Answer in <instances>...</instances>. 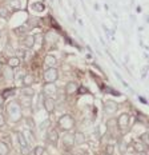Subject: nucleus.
<instances>
[{
	"instance_id": "nucleus-23",
	"label": "nucleus",
	"mask_w": 149,
	"mask_h": 155,
	"mask_svg": "<svg viewBox=\"0 0 149 155\" xmlns=\"http://www.w3.org/2000/svg\"><path fill=\"white\" fill-rule=\"evenodd\" d=\"M20 153L21 155H31V150L28 146H24V147H20Z\"/></svg>"
},
{
	"instance_id": "nucleus-19",
	"label": "nucleus",
	"mask_w": 149,
	"mask_h": 155,
	"mask_svg": "<svg viewBox=\"0 0 149 155\" xmlns=\"http://www.w3.org/2000/svg\"><path fill=\"white\" fill-rule=\"evenodd\" d=\"M9 154V146L5 142L0 140V155H8Z\"/></svg>"
},
{
	"instance_id": "nucleus-6",
	"label": "nucleus",
	"mask_w": 149,
	"mask_h": 155,
	"mask_svg": "<svg viewBox=\"0 0 149 155\" xmlns=\"http://www.w3.org/2000/svg\"><path fill=\"white\" fill-rule=\"evenodd\" d=\"M43 106H44V110L48 112V114L55 112V110H56V104H55V99L53 98L43 96Z\"/></svg>"
},
{
	"instance_id": "nucleus-32",
	"label": "nucleus",
	"mask_w": 149,
	"mask_h": 155,
	"mask_svg": "<svg viewBox=\"0 0 149 155\" xmlns=\"http://www.w3.org/2000/svg\"><path fill=\"white\" fill-rule=\"evenodd\" d=\"M141 155H147V154H145V153H142V154H141Z\"/></svg>"
},
{
	"instance_id": "nucleus-26",
	"label": "nucleus",
	"mask_w": 149,
	"mask_h": 155,
	"mask_svg": "<svg viewBox=\"0 0 149 155\" xmlns=\"http://www.w3.org/2000/svg\"><path fill=\"white\" fill-rule=\"evenodd\" d=\"M140 139L142 140V143L147 146V144H148V132H144V134H142L141 137H140Z\"/></svg>"
},
{
	"instance_id": "nucleus-24",
	"label": "nucleus",
	"mask_w": 149,
	"mask_h": 155,
	"mask_svg": "<svg viewBox=\"0 0 149 155\" xmlns=\"http://www.w3.org/2000/svg\"><path fill=\"white\" fill-rule=\"evenodd\" d=\"M16 56L20 58V59H24V58H25V50H21V48H20V50H17V51H16Z\"/></svg>"
},
{
	"instance_id": "nucleus-21",
	"label": "nucleus",
	"mask_w": 149,
	"mask_h": 155,
	"mask_svg": "<svg viewBox=\"0 0 149 155\" xmlns=\"http://www.w3.org/2000/svg\"><path fill=\"white\" fill-rule=\"evenodd\" d=\"M33 155H45V148L43 146H36L33 148Z\"/></svg>"
},
{
	"instance_id": "nucleus-27",
	"label": "nucleus",
	"mask_w": 149,
	"mask_h": 155,
	"mask_svg": "<svg viewBox=\"0 0 149 155\" xmlns=\"http://www.w3.org/2000/svg\"><path fill=\"white\" fill-rule=\"evenodd\" d=\"M113 150H115V146H113V144H108V146H106V155H112Z\"/></svg>"
},
{
	"instance_id": "nucleus-5",
	"label": "nucleus",
	"mask_w": 149,
	"mask_h": 155,
	"mask_svg": "<svg viewBox=\"0 0 149 155\" xmlns=\"http://www.w3.org/2000/svg\"><path fill=\"white\" fill-rule=\"evenodd\" d=\"M57 94V87L55 86V83H45L43 86V95L47 98H53Z\"/></svg>"
},
{
	"instance_id": "nucleus-30",
	"label": "nucleus",
	"mask_w": 149,
	"mask_h": 155,
	"mask_svg": "<svg viewBox=\"0 0 149 155\" xmlns=\"http://www.w3.org/2000/svg\"><path fill=\"white\" fill-rule=\"evenodd\" d=\"M4 102H5V99L3 98V95H0V107H3V106H4Z\"/></svg>"
},
{
	"instance_id": "nucleus-3",
	"label": "nucleus",
	"mask_w": 149,
	"mask_h": 155,
	"mask_svg": "<svg viewBox=\"0 0 149 155\" xmlns=\"http://www.w3.org/2000/svg\"><path fill=\"white\" fill-rule=\"evenodd\" d=\"M59 79V71L55 67H48L43 74V80L45 83H55Z\"/></svg>"
},
{
	"instance_id": "nucleus-25",
	"label": "nucleus",
	"mask_w": 149,
	"mask_h": 155,
	"mask_svg": "<svg viewBox=\"0 0 149 155\" xmlns=\"http://www.w3.org/2000/svg\"><path fill=\"white\" fill-rule=\"evenodd\" d=\"M14 92H15V90L12 88V90H7V91H4L2 95H3V98H4V99H7L9 95H14Z\"/></svg>"
},
{
	"instance_id": "nucleus-18",
	"label": "nucleus",
	"mask_w": 149,
	"mask_h": 155,
	"mask_svg": "<svg viewBox=\"0 0 149 155\" xmlns=\"http://www.w3.org/2000/svg\"><path fill=\"white\" fill-rule=\"evenodd\" d=\"M21 95L23 96H27V98H32L35 95V90L31 88V87H24L21 90Z\"/></svg>"
},
{
	"instance_id": "nucleus-22",
	"label": "nucleus",
	"mask_w": 149,
	"mask_h": 155,
	"mask_svg": "<svg viewBox=\"0 0 149 155\" xmlns=\"http://www.w3.org/2000/svg\"><path fill=\"white\" fill-rule=\"evenodd\" d=\"M8 14H9L8 7H2V8H0V18L7 19L8 18Z\"/></svg>"
},
{
	"instance_id": "nucleus-17",
	"label": "nucleus",
	"mask_w": 149,
	"mask_h": 155,
	"mask_svg": "<svg viewBox=\"0 0 149 155\" xmlns=\"http://www.w3.org/2000/svg\"><path fill=\"white\" fill-rule=\"evenodd\" d=\"M17 140H19V144H20V147L28 146V142H27V138H25L24 132H21V131L17 132Z\"/></svg>"
},
{
	"instance_id": "nucleus-14",
	"label": "nucleus",
	"mask_w": 149,
	"mask_h": 155,
	"mask_svg": "<svg viewBox=\"0 0 149 155\" xmlns=\"http://www.w3.org/2000/svg\"><path fill=\"white\" fill-rule=\"evenodd\" d=\"M24 46H25V48H32L35 46V36L33 35H27V36L24 38Z\"/></svg>"
},
{
	"instance_id": "nucleus-10",
	"label": "nucleus",
	"mask_w": 149,
	"mask_h": 155,
	"mask_svg": "<svg viewBox=\"0 0 149 155\" xmlns=\"http://www.w3.org/2000/svg\"><path fill=\"white\" fill-rule=\"evenodd\" d=\"M20 63H21V59L17 56H11V58H8V60H7V66L11 67L12 70L17 68V67L20 66Z\"/></svg>"
},
{
	"instance_id": "nucleus-9",
	"label": "nucleus",
	"mask_w": 149,
	"mask_h": 155,
	"mask_svg": "<svg viewBox=\"0 0 149 155\" xmlns=\"http://www.w3.org/2000/svg\"><path fill=\"white\" fill-rule=\"evenodd\" d=\"M117 111V103H115L113 101H106L104 103V112L105 114H113Z\"/></svg>"
},
{
	"instance_id": "nucleus-15",
	"label": "nucleus",
	"mask_w": 149,
	"mask_h": 155,
	"mask_svg": "<svg viewBox=\"0 0 149 155\" xmlns=\"http://www.w3.org/2000/svg\"><path fill=\"white\" fill-rule=\"evenodd\" d=\"M3 76H4L7 80H12L14 79V70H12L11 67L5 66L4 68H3Z\"/></svg>"
},
{
	"instance_id": "nucleus-16",
	"label": "nucleus",
	"mask_w": 149,
	"mask_h": 155,
	"mask_svg": "<svg viewBox=\"0 0 149 155\" xmlns=\"http://www.w3.org/2000/svg\"><path fill=\"white\" fill-rule=\"evenodd\" d=\"M33 76L31 75V74H27V75L23 76V84H24V87H31L32 84H33Z\"/></svg>"
},
{
	"instance_id": "nucleus-8",
	"label": "nucleus",
	"mask_w": 149,
	"mask_h": 155,
	"mask_svg": "<svg viewBox=\"0 0 149 155\" xmlns=\"http://www.w3.org/2000/svg\"><path fill=\"white\" fill-rule=\"evenodd\" d=\"M74 144V140H73V132L69 131V132H65L63 138V146L65 148H71Z\"/></svg>"
},
{
	"instance_id": "nucleus-20",
	"label": "nucleus",
	"mask_w": 149,
	"mask_h": 155,
	"mask_svg": "<svg viewBox=\"0 0 149 155\" xmlns=\"http://www.w3.org/2000/svg\"><path fill=\"white\" fill-rule=\"evenodd\" d=\"M106 128H108L111 132H113V130H117V124H116V119H109L106 122Z\"/></svg>"
},
{
	"instance_id": "nucleus-1",
	"label": "nucleus",
	"mask_w": 149,
	"mask_h": 155,
	"mask_svg": "<svg viewBox=\"0 0 149 155\" xmlns=\"http://www.w3.org/2000/svg\"><path fill=\"white\" fill-rule=\"evenodd\" d=\"M74 124H76L74 123V119L68 114L61 115L59 118V120H57V127H59L61 131H65V132L72 131L74 128Z\"/></svg>"
},
{
	"instance_id": "nucleus-11",
	"label": "nucleus",
	"mask_w": 149,
	"mask_h": 155,
	"mask_svg": "<svg viewBox=\"0 0 149 155\" xmlns=\"http://www.w3.org/2000/svg\"><path fill=\"white\" fill-rule=\"evenodd\" d=\"M73 140H74V143H76V144H83V143H85V135H84L81 131L73 132Z\"/></svg>"
},
{
	"instance_id": "nucleus-7",
	"label": "nucleus",
	"mask_w": 149,
	"mask_h": 155,
	"mask_svg": "<svg viewBox=\"0 0 149 155\" xmlns=\"http://www.w3.org/2000/svg\"><path fill=\"white\" fill-rule=\"evenodd\" d=\"M79 84H77L76 82H68L67 84H65V88H64V91H65V94L68 96H71V95H74V94H77L79 92Z\"/></svg>"
},
{
	"instance_id": "nucleus-31",
	"label": "nucleus",
	"mask_w": 149,
	"mask_h": 155,
	"mask_svg": "<svg viewBox=\"0 0 149 155\" xmlns=\"http://www.w3.org/2000/svg\"><path fill=\"white\" fill-rule=\"evenodd\" d=\"M64 155H73V154H72V153H65Z\"/></svg>"
},
{
	"instance_id": "nucleus-29",
	"label": "nucleus",
	"mask_w": 149,
	"mask_h": 155,
	"mask_svg": "<svg viewBox=\"0 0 149 155\" xmlns=\"http://www.w3.org/2000/svg\"><path fill=\"white\" fill-rule=\"evenodd\" d=\"M4 124H5V118L3 114H0V127H3Z\"/></svg>"
},
{
	"instance_id": "nucleus-2",
	"label": "nucleus",
	"mask_w": 149,
	"mask_h": 155,
	"mask_svg": "<svg viewBox=\"0 0 149 155\" xmlns=\"http://www.w3.org/2000/svg\"><path fill=\"white\" fill-rule=\"evenodd\" d=\"M129 123H131V116H129L127 112H122V114L119 115V118L116 119V124H117V128L120 131L125 132V130H128Z\"/></svg>"
},
{
	"instance_id": "nucleus-13",
	"label": "nucleus",
	"mask_w": 149,
	"mask_h": 155,
	"mask_svg": "<svg viewBox=\"0 0 149 155\" xmlns=\"http://www.w3.org/2000/svg\"><path fill=\"white\" fill-rule=\"evenodd\" d=\"M21 8V3L20 0H9L8 2V9L9 11H16V9Z\"/></svg>"
},
{
	"instance_id": "nucleus-4",
	"label": "nucleus",
	"mask_w": 149,
	"mask_h": 155,
	"mask_svg": "<svg viewBox=\"0 0 149 155\" xmlns=\"http://www.w3.org/2000/svg\"><path fill=\"white\" fill-rule=\"evenodd\" d=\"M59 131L57 128H49L47 131V142L51 144V146L56 147L57 146V142H59Z\"/></svg>"
},
{
	"instance_id": "nucleus-12",
	"label": "nucleus",
	"mask_w": 149,
	"mask_h": 155,
	"mask_svg": "<svg viewBox=\"0 0 149 155\" xmlns=\"http://www.w3.org/2000/svg\"><path fill=\"white\" fill-rule=\"evenodd\" d=\"M44 63H45V66L47 67H55L56 66V63H57V59H56V56L55 55H47L45 56V60H44Z\"/></svg>"
},
{
	"instance_id": "nucleus-28",
	"label": "nucleus",
	"mask_w": 149,
	"mask_h": 155,
	"mask_svg": "<svg viewBox=\"0 0 149 155\" xmlns=\"http://www.w3.org/2000/svg\"><path fill=\"white\" fill-rule=\"evenodd\" d=\"M7 60H8V59H5L3 54L0 55V64H2V66H7Z\"/></svg>"
}]
</instances>
